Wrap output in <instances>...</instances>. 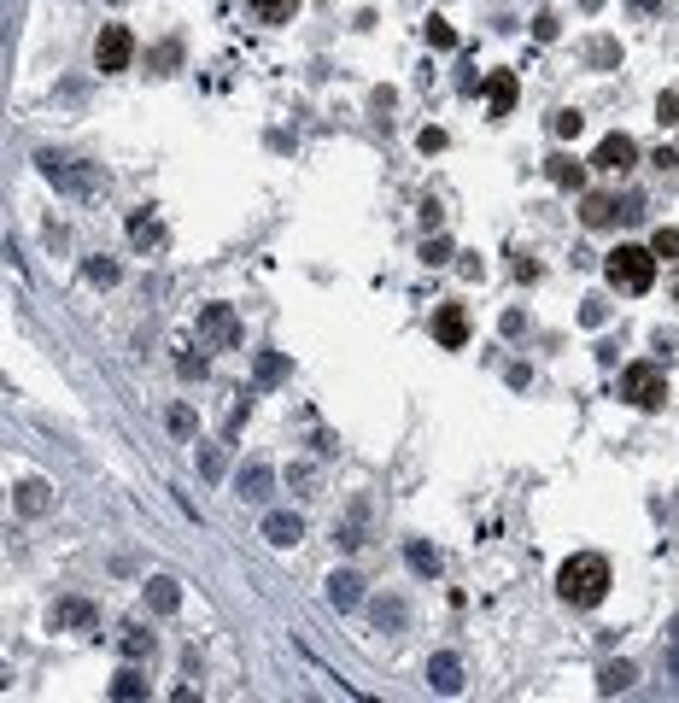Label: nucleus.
<instances>
[{"mask_svg":"<svg viewBox=\"0 0 679 703\" xmlns=\"http://www.w3.org/2000/svg\"><path fill=\"white\" fill-rule=\"evenodd\" d=\"M603 317H609V305H603V299H586V311H580V323H586V328H598Z\"/></svg>","mask_w":679,"mask_h":703,"instance_id":"36","label":"nucleus"},{"mask_svg":"<svg viewBox=\"0 0 679 703\" xmlns=\"http://www.w3.org/2000/svg\"><path fill=\"white\" fill-rule=\"evenodd\" d=\"M428 686H434V692H463V662H457L451 657V651H439V657L434 662H428Z\"/></svg>","mask_w":679,"mask_h":703,"instance_id":"12","label":"nucleus"},{"mask_svg":"<svg viewBox=\"0 0 679 703\" xmlns=\"http://www.w3.org/2000/svg\"><path fill=\"white\" fill-rule=\"evenodd\" d=\"M545 176L557 182V188H580V182H586V165H574L568 153H557V158H545Z\"/></svg>","mask_w":679,"mask_h":703,"instance_id":"16","label":"nucleus"},{"mask_svg":"<svg viewBox=\"0 0 679 703\" xmlns=\"http://www.w3.org/2000/svg\"><path fill=\"white\" fill-rule=\"evenodd\" d=\"M621 399L638 404V411H662L668 404V375L656 364H627L621 369Z\"/></svg>","mask_w":679,"mask_h":703,"instance_id":"3","label":"nucleus"},{"mask_svg":"<svg viewBox=\"0 0 679 703\" xmlns=\"http://www.w3.org/2000/svg\"><path fill=\"white\" fill-rule=\"evenodd\" d=\"M375 622H381V627H399V622H404V603H399V598H381V603H375Z\"/></svg>","mask_w":679,"mask_h":703,"instance_id":"31","label":"nucleus"},{"mask_svg":"<svg viewBox=\"0 0 679 703\" xmlns=\"http://www.w3.org/2000/svg\"><path fill=\"white\" fill-rule=\"evenodd\" d=\"M557 592L574 603V610H591V603H603V592H609V563H603L598 551H580V557H568L562 575H557Z\"/></svg>","mask_w":679,"mask_h":703,"instance_id":"1","label":"nucleus"},{"mask_svg":"<svg viewBox=\"0 0 679 703\" xmlns=\"http://www.w3.org/2000/svg\"><path fill=\"white\" fill-rule=\"evenodd\" d=\"M428 42H434L439 53H446V47H457V30H451L446 18H428Z\"/></svg>","mask_w":679,"mask_h":703,"instance_id":"28","label":"nucleus"},{"mask_svg":"<svg viewBox=\"0 0 679 703\" xmlns=\"http://www.w3.org/2000/svg\"><path fill=\"white\" fill-rule=\"evenodd\" d=\"M146 651H153V633H141V627H123V657H129V662H141Z\"/></svg>","mask_w":679,"mask_h":703,"instance_id":"26","label":"nucleus"},{"mask_svg":"<svg viewBox=\"0 0 679 703\" xmlns=\"http://www.w3.org/2000/svg\"><path fill=\"white\" fill-rule=\"evenodd\" d=\"M633 6H638V12H662V6H668V0H633Z\"/></svg>","mask_w":679,"mask_h":703,"instance_id":"39","label":"nucleus"},{"mask_svg":"<svg viewBox=\"0 0 679 703\" xmlns=\"http://www.w3.org/2000/svg\"><path fill=\"white\" fill-rule=\"evenodd\" d=\"M446 258H451V241H428L422 246V264H446Z\"/></svg>","mask_w":679,"mask_h":703,"instance_id":"35","label":"nucleus"},{"mask_svg":"<svg viewBox=\"0 0 679 703\" xmlns=\"http://www.w3.org/2000/svg\"><path fill=\"white\" fill-rule=\"evenodd\" d=\"M246 6H252L264 24H281V18H293V6H299V0H246Z\"/></svg>","mask_w":679,"mask_h":703,"instance_id":"23","label":"nucleus"},{"mask_svg":"<svg viewBox=\"0 0 679 703\" xmlns=\"http://www.w3.org/2000/svg\"><path fill=\"white\" fill-rule=\"evenodd\" d=\"M603 276H609V288H621V293H650V281H656V252H650V246H615V252L603 258Z\"/></svg>","mask_w":679,"mask_h":703,"instance_id":"2","label":"nucleus"},{"mask_svg":"<svg viewBox=\"0 0 679 703\" xmlns=\"http://www.w3.org/2000/svg\"><path fill=\"white\" fill-rule=\"evenodd\" d=\"M674 299H679V281H674Z\"/></svg>","mask_w":679,"mask_h":703,"instance_id":"41","label":"nucleus"},{"mask_svg":"<svg viewBox=\"0 0 679 703\" xmlns=\"http://www.w3.org/2000/svg\"><path fill=\"white\" fill-rule=\"evenodd\" d=\"M328 603H335V610H357V603H363V581H357V575H335V581H328Z\"/></svg>","mask_w":679,"mask_h":703,"instance_id":"15","label":"nucleus"},{"mask_svg":"<svg viewBox=\"0 0 679 703\" xmlns=\"http://www.w3.org/2000/svg\"><path fill=\"white\" fill-rule=\"evenodd\" d=\"M146 610L176 615V610H182V586L170 581V575H153V581H146Z\"/></svg>","mask_w":679,"mask_h":703,"instance_id":"13","label":"nucleus"},{"mask_svg":"<svg viewBox=\"0 0 679 703\" xmlns=\"http://www.w3.org/2000/svg\"><path fill=\"white\" fill-rule=\"evenodd\" d=\"M200 469H205V480H217V475H223V451L205 446V451H200Z\"/></svg>","mask_w":679,"mask_h":703,"instance_id":"34","label":"nucleus"},{"mask_svg":"<svg viewBox=\"0 0 679 703\" xmlns=\"http://www.w3.org/2000/svg\"><path fill=\"white\" fill-rule=\"evenodd\" d=\"M434 340L446 352L468 347V311H463V305H439V311H434Z\"/></svg>","mask_w":679,"mask_h":703,"instance_id":"9","label":"nucleus"},{"mask_svg":"<svg viewBox=\"0 0 679 703\" xmlns=\"http://www.w3.org/2000/svg\"><path fill=\"white\" fill-rule=\"evenodd\" d=\"M404 557H410L416 575H439V551H428L422 539H410V546H404Z\"/></svg>","mask_w":679,"mask_h":703,"instance_id":"22","label":"nucleus"},{"mask_svg":"<svg viewBox=\"0 0 679 703\" xmlns=\"http://www.w3.org/2000/svg\"><path fill=\"white\" fill-rule=\"evenodd\" d=\"M112 698H123V703H129V698H146V680H141V669H123L118 680H112Z\"/></svg>","mask_w":679,"mask_h":703,"instance_id":"24","label":"nucleus"},{"mask_svg":"<svg viewBox=\"0 0 679 703\" xmlns=\"http://www.w3.org/2000/svg\"><path fill=\"white\" fill-rule=\"evenodd\" d=\"M591 165H598V170H615V176H627V170L638 165V141H633V135H621V129L603 135L598 153H591Z\"/></svg>","mask_w":679,"mask_h":703,"instance_id":"6","label":"nucleus"},{"mask_svg":"<svg viewBox=\"0 0 679 703\" xmlns=\"http://www.w3.org/2000/svg\"><path fill=\"white\" fill-rule=\"evenodd\" d=\"M35 165L47 170V182H59V188H71V194H94V188H100V176H94V170H77L71 158H59V153H42Z\"/></svg>","mask_w":679,"mask_h":703,"instance_id":"7","label":"nucleus"},{"mask_svg":"<svg viewBox=\"0 0 679 703\" xmlns=\"http://www.w3.org/2000/svg\"><path fill=\"white\" fill-rule=\"evenodd\" d=\"M129 53H135V42H129V30L123 24H106L100 35H94V65L112 77V71H129Z\"/></svg>","mask_w":679,"mask_h":703,"instance_id":"5","label":"nucleus"},{"mask_svg":"<svg viewBox=\"0 0 679 703\" xmlns=\"http://www.w3.org/2000/svg\"><path fill=\"white\" fill-rule=\"evenodd\" d=\"M18 510L24 516H47V510H53V499H47L42 480H24V487H18Z\"/></svg>","mask_w":679,"mask_h":703,"instance_id":"20","label":"nucleus"},{"mask_svg":"<svg viewBox=\"0 0 679 703\" xmlns=\"http://www.w3.org/2000/svg\"><path fill=\"white\" fill-rule=\"evenodd\" d=\"M200 347L205 352L240 347V317H234V305H200Z\"/></svg>","mask_w":679,"mask_h":703,"instance_id":"4","label":"nucleus"},{"mask_svg":"<svg viewBox=\"0 0 679 703\" xmlns=\"http://www.w3.org/2000/svg\"><path fill=\"white\" fill-rule=\"evenodd\" d=\"M586 59H591V65H615L621 53H615V42H591V47H586Z\"/></svg>","mask_w":679,"mask_h":703,"instance_id":"33","label":"nucleus"},{"mask_svg":"<svg viewBox=\"0 0 679 703\" xmlns=\"http://www.w3.org/2000/svg\"><path fill=\"white\" fill-rule=\"evenodd\" d=\"M363 522H369V504H352V522H345V527H335V539H340V546H363Z\"/></svg>","mask_w":679,"mask_h":703,"instance_id":"21","label":"nucleus"},{"mask_svg":"<svg viewBox=\"0 0 679 703\" xmlns=\"http://www.w3.org/2000/svg\"><path fill=\"white\" fill-rule=\"evenodd\" d=\"M533 35H539V42H557V18H551V12H545V18L533 24Z\"/></svg>","mask_w":679,"mask_h":703,"instance_id":"38","label":"nucleus"},{"mask_svg":"<svg viewBox=\"0 0 679 703\" xmlns=\"http://www.w3.org/2000/svg\"><path fill=\"white\" fill-rule=\"evenodd\" d=\"M264 539L288 551V546H299V539H305V522H299L293 510H269V516H264Z\"/></svg>","mask_w":679,"mask_h":703,"instance_id":"11","label":"nucleus"},{"mask_svg":"<svg viewBox=\"0 0 679 703\" xmlns=\"http://www.w3.org/2000/svg\"><path fill=\"white\" fill-rule=\"evenodd\" d=\"M668 669H674V680H679V651H674V662H668Z\"/></svg>","mask_w":679,"mask_h":703,"instance_id":"40","label":"nucleus"},{"mask_svg":"<svg viewBox=\"0 0 679 703\" xmlns=\"http://www.w3.org/2000/svg\"><path fill=\"white\" fill-rule=\"evenodd\" d=\"M170 434H193V411H188V404H170Z\"/></svg>","mask_w":679,"mask_h":703,"instance_id":"32","label":"nucleus"},{"mask_svg":"<svg viewBox=\"0 0 679 703\" xmlns=\"http://www.w3.org/2000/svg\"><path fill=\"white\" fill-rule=\"evenodd\" d=\"M551 129H557L562 141H574V135L586 129V118H580V112H557V118H551Z\"/></svg>","mask_w":679,"mask_h":703,"instance_id":"29","label":"nucleus"},{"mask_svg":"<svg viewBox=\"0 0 679 703\" xmlns=\"http://www.w3.org/2000/svg\"><path fill=\"white\" fill-rule=\"evenodd\" d=\"M515 94H522V82H515V71H492V77H486V112H492V118H510Z\"/></svg>","mask_w":679,"mask_h":703,"instance_id":"10","label":"nucleus"},{"mask_svg":"<svg viewBox=\"0 0 679 703\" xmlns=\"http://www.w3.org/2000/svg\"><path fill=\"white\" fill-rule=\"evenodd\" d=\"M656 118L662 123H679V100H674V94H662V100H656Z\"/></svg>","mask_w":679,"mask_h":703,"instance_id":"37","label":"nucleus"},{"mask_svg":"<svg viewBox=\"0 0 679 703\" xmlns=\"http://www.w3.org/2000/svg\"><path fill=\"white\" fill-rule=\"evenodd\" d=\"M53 627H59V633H94V627H100V615H94L89 598H59V603H53Z\"/></svg>","mask_w":679,"mask_h":703,"instance_id":"8","label":"nucleus"},{"mask_svg":"<svg viewBox=\"0 0 679 703\" xmlns=\"http://www.w3.org/2000/svg\"><path fill=\"white\" fill-rule=\"evenodd\" d=\"M281 375H288V357H276V352L258 357V381H264V387H269V381H281Z\"/></svg>","mask_w":679,"mask_h":703,"instance_id":"27","label":"nucleus"},{"mask_svg":"<svg viewBox=\"0 0 679 703\" xmlns=\"http://www.w3.org/2000/svg\"><path fill=\"white\" fill-rule=\"evenodd\" d=\"M580 217H586V229H609L615 217H627V205L609 200V194H586V212H580Z\"/></svg>","mask_w":679,"mask_h":703,"instance_id":"14","label":"nucleus"},{"mask_svg":"<svg viewBox=\"0 0 679 703\" xmlns=\"http://www.w3.org/2000/svg\"><path fill=\"white\" fill-rule=\"evenodd\" d=\"M82 276H89V281H94V288H112V281L123 276V270L112 264V258H89V264H82Z\"/></svg>","mask_w":679,"mask_h":703,"instance_id":"25","label":"nucleus"},{"mask_svg":"<svg viewBox=\"0 0 679 703\" xmlns=\"http://www.w3.org/2000/svg\"><path fill=\"white\" fill-rule=\"evenodd\" d=\"M269 487H276V469L269 463H252L240 475V499H269Z\"/></svg>","mask_w":679,"mask_h":703,"instance_id":"17","label":"nucleus"},{"mask_svg":"<svg viewBox=\"0 0 679 703\" xmlns=\"http://www.w3.org/2000/svg\"><path fill=\"white\" fill-rule=\"evenodd\" d=\"M633 680H638V669H633V662H609V669L598 674V692H603V698H615V692H627Z\"/></svg>","mask_w":679,"mask_h":703,"instance_id":"18","label":"nucleus"},{"mask_svg":"<svg viewBox=\"0 0 679 703\" xmlns=\"http://www.w3.org/2000/svg\"><path fill=\"white\" fill-rule=\"evenodd\" d=\"M650 252H656V258H679V229H656Z\"/></svg>","mask_w":679,"mask_h":703,"instance_id":"30","label":"nucleus"},{"mask_svg":"<svg viewBox=\"0 0 679 703\" xmlns=\"http://www.w3.org/2000/svg\"><path fill=\"white\" fill-rule=\"evenodd\" d=\"M129 241H135V246H158V241H165L158 217H153V212H129Z\"/></svg>","mask_w":679,"mask_h":703,"instance_id":"19","label":"nucleus"}]
</instances>
